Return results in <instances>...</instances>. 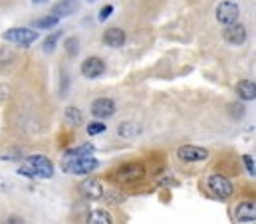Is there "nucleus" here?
Listing matches in <instances>:
<instances>
[{
	"label": "nucleus",
	"mask_w": 256,
	"mask_h": 224,
	"mask_svg": "<svg viewBox=\"0 0 256 224\" xmlns=\"http://www.w3.org/2000/svg\"><path fill=\"white\" fill-rule=\"evenodd\" d=\"M38 36L40 34L36 30H32V28H10V30L4 32V40L6 42L16 44V46H22V48L34 44L38 40Z\"/></svg>",
	"instance_id": "1"
},
{
	"label": "nucleus",
	"mask_w": 256,
	"mask_h": 224,
	"mask_svg": "<svg viewBox=\"0 0 256 224\" xmlns=\"http://www.w3.org/2000/svg\"><path fill=\"white\" fill-rule=\"evenodd\" d=\"M206 186H208V190H210L216 198H220V200L230 198L232 192H234L232 182H230L224 174H210L208 180H206Z\"/></svg>",
	"instance_id": "2"
},
{
	"label": "nucleus",
	"mask_w": 256,
	"mask_h": 224,
	"mask_svg": "<svg viewBox=\"0 0 256 224\" xmlns=\"http://www.w3.org/2000/svg\"><path fill=\"white\" fill-rule=\"evenodd\" d=\"M100 165L98 159H94L92 155L80 157V159H72V161H62V170L72 172V174H90L92 170H96Z\"/></svg>",
	"instance_id": "3"
},
{
	"label": "nucleus",
	"mask_w": 256,
	"mask_h": 224,
	"mask_svg": "<svg viewBox=\"0 0 256 224\" xmlns=\"http://www.w3.org/2000/svg\"><path fill=\"white\" fill-rule=\"evenodd\" d=\"M238 14H240V8H238V4L232 2V0H222V2H218V4H216V10H214V16H216V20H218L222 26L236 22V20H238Z\"/></svg>",
	"instance_id": "4"
},
{
	"label": "nucleus",
	"mask_w": 256,
	"mask_h": 224,
	"mask_svg": "<svg viewBox=\"0 0 256 224\" xmlns=\"http://www.w3.org/2000/svg\"><path fill=\"white\" fill-rule=\"evenodd\" d=\"M26 163L36 170L38 178H52L54 176V165L44 155H30V157H26Z\"/></svg>",
	"instance_id": "5"
},
{
	"label": "nucleus",
	"mask_w": 256,
	"mask_h": 224,
	"mask_svg": "<svg viewBox=\"0 0 256 224\" xmlns=\"http://www.w3.org/2000/svg\"><path fill=\"white\" fill-rule=\"evenodd\" d=\"M222 38L230 46H242L246 42V28L242 24H238V22L226 24L224 30H222Z\"/></svg>",
	"instance_id": "6"
},
{
	"label": "nucleus",
	"mask_w": 256,
	"mask_h": 224,
	"mask_svg": "<svg viewBox=\"0 0 256 224\" xmlns=\"http://www.w3.org/2000/svg\"><path fill=\"white\" fill-rule=\"evenodd\" d=\"M145 176V167L141 163H128L116 170V178L120 182H135Z\"/></svg>",
	"instance_id": "7"
},
{
	"label": "nucleus",
	"mask_w": 256,
	"mask_h": 224,
	"mask_svg": "<svg viewBox=\"0 0 256 224\" xmlns=\"http://www.w3.org/2000/svg\"><path fill=\"white\" fill-rule=\"evenodd\" d=\"M177 157L185 163H200L208 159V151L202 147H194V145H183L177 151Z\"/></svg>",
	"instance_id": "8"
},
{
	"label": "nucleus",
	"mask_w": 256,
	"mask_h": 224,
	"mask_svg": "<svg viewBox=\"0 0 256 224\" xmlns=\"http://www.w3.org/2000/svg\"><path fill=\"white\" fill-rule=\"evenodd\" d=\"M106 74V64L102 58H88L82 64V76L88 80H98Z\"/></svg>",
	"instance_id": "9"
},
{
	"label": "nucleus",
	"mask_w": 256,
	"mask_h": 224,
	"mask_svg": "<svg viewBox=\"0 0 256 224\" xmlns=\"http://www.w3.org/2000/svg\"><path fill=\"white\" fill-rule=\"evenodd\" d=\"M80 192H82L86 198H90V200H100V198L106 194L104 184H102L100 178H88V180H84L82 186H80Z\"/></svg>",
	"instance_id": "10"
},
{
	"label": "nucleus",
	"mask_w": 256,
	"mask_h": 224,
	"mask_svg": "<svg viewBox=\"0 0 256 224\" xmlns=\"http://www.w3.org/2000/svg\"><path fill=\"white\" fill-rule=\"evenodd\" d=\"M116 102L114 100H110V98H100V100H96L94 104H92V115L94 117H98V119H108V117H112L114 113H116Z\"/></svg>",
	"instance_id": "11"
},
{
	"label": "nucleus",
	"mask_w": 256,
	"mask_h": 224,
	"mask_svg": "<svg viewBox=\"0 0 256 224\" xmlns=\"http://www.w3.org/2000/svg\"><path fill=\"white\" fill-rule=\"evenodd\" d=\"M234 220L242 224L256 222V206L254 202H240L234 208Z\"/></svg>",
	"instance_id": "12"
},
{
	"label": "nucleus",
	"mask_w": 256,
	"mask_h": 224,
	"mask_svg": "<svg viewBox=\"0 0 256 224\" xmlns=\"http://www.w3.org/2000/svg\"><path fill=\"white\" fill-rule=\"evenodd\" d=\"M126 40H128L126 30H122V28H118V26L108 28V30L104 32V44L110 46V48H122V46L126 44Z\"/></svg>",
	"instance_id": "13"
},
{
	"label": "nucleus",
	"mask_w": 256,
	"mask_h": 224,
	"mask_svg": "<svg viewBox=\"0 0 256 224\" xmlns=\"http://www.w3.org/2000/svg\"><path fill=\"white\" fill-rule=\"evenodd\" d=\"M236 96L244 102H254L256 100V84L250 80H240L236 84Z\"/></svg>",
	"instance_id": "14"
},
{
	"label": "nucleus",
	"mask_w": 256,
	"mask_h": 224,
	"mask_svg": "<svg viewBox=\"0 0 256 224\" xmlns=\"http://www.w3.org/2000/svg\"><path fill=\"white\" fill-rule=\"evenodd\" d=\"M78 8H80V0H60V2L52 8V14L58 16V18H64V16L74 14Z\"/></svg>",
	"instance_id": "15"
},
{
	"label": "nucleus",
	"mask_w": 256,
	"mask_h": 224,
	"mask_svg": "<svg viewBox=\"0 0 256 224\" xmlns=\"http://www.w3.org/2000/svg\"><path fill=\"white\" fill-rule=\"evenodd\" d=\"M86 155H94V145H92V143H86V145H80V147L68 149V151L64 153V159H62V161L80 159V157H86Z\"/></svg>",
	"instance_id": "16"
},
{
	"label": "nucleus",
	"mask_w": 256,
	"mask_h": 224,
	"mask_svg": "<svg viewBox=\"0 0 256 224\" xmlns=\"http://www.w3.org/2000/svg\"><path fill=\"white\" fill-rule=\"evenodd\" d=\"M64 117H66V123L72 125V127H82L84 125V113L80 112L78 108H74V106L66 108Z\"/></svg>",
	"instance_id": "17"
},
{
	"label": "nucleus",
	"mask_w": 256,
	"mask_h": 224,
	"mask_svg": "<svg viewBox=\"0 0 256 224\" xmlns=\"http://www.w3.org/2000/svg\"><path fill=\"white\" fill-rule=\"evenodd\" d=\"M139 131H141V127H139L137 123H133V121H124V123H120V127H118V135L124 137V139H131V137L139 135Z\"/></svg>",
	"instance_id": "18"
},
{
	"label": "nucleus",
	"mask_w": 256,
	"mask_h": 224,
	"mask_svg": "<svg viewBox=\"0 0 256 224\" xmlns=\"http://www.w3.org/2000/svg\"><path fill=\"white\" fill-rule=\"evenodd\" d=\"M88 222L90 224H112L114 222V218H112V214H110L108 210L98 208V210H92V212L88 214Z\"/></svg>",
	"instance_id": "19"
},
{
	"label": "nucleus",
	"mask_w": 256,
	"mask_h": 224,
	"mask_svg": "<svg viewBox=\"0 0 256 224\" xmlns=\"http://www.w3.org/2000/svg\"><path fill=\"white\" fill-rule=\"evenodd\" d=\"M58 22H60V18H58V16H54V14H50V16H46V18H40V20H36L32 26H34V28H42V30H48V28H54V26H58Z\"/></svg>",
	"instance_id": "20"
},
{
	"label": "nucleus",
	"mask_w": 256,
	"mask_h": 224,
	"mask_svg": "<svg viewBox=\"0 0 256 224\" xmlns=\"http://www.w3.org/2000/svg\"><path fill=\"white\" fill-rule=\"evenodd\" d=\"M64 50H66V54H68L70 58H76V56H78V52H80V40H78L76 36L66 38Z\"/></svg>",
	"instance_id": "21"
},
{
	"label": "nucleus",
	"mask_w": 256,
	"mask_h": 224,
	"mask_svg": "<svg viewBox=\"0 0 256 224\" xmlns=\"http://www.w3.org/2000/svg\"><path fill=\"white\" fill-rule=\"evenodd\" d=\"M60 38H62V32H54V34H50V36L44 40V52L52 54V52L56 50V44H58Z\"/></svg>",
	"instance_id": "22"
},
{
	"label": "nucleus",
	"mask_w": 256,
	"mask_h": 224,
	"mask_svg": "<svg viewBox=\"0 0 256 224\" xmlns=\"http://www.w3.org/2000/svg\"><path fill=\"white\" fill-rule=\"evenodd\" d=\"M106 123H102V121H92L88 127H86V131H88V135H92V137H96V135H102V133H106Z\"/></svg>",
	"instance_id": "23"
},
{
	"label": "nucleus",
	"mask_w": 256,
	"mask_h": 224,
	"mask_svg": "<svg viewBox=\"0 0 256 224\" xmlns=\"http://www.w3.org/2000/svg\"><path fill=\"white\" fill-rule=\"evenodd\" d=\"M14 64V54L8 48H0V66H10Z\"/></svg>",
	"instance_id": "24"
},
{
	"label": "nucleus",
	"mask_w": 256,
	"mask_h": 224,
	"mask_svg": "<svg viewBox=\"0 0 256 224\" xmlns=\"http://www.w3.org/2000/svg\"><path fill=\"white\" fill-rule=\"evenodd\" d=\"M242 163H244V167H246V172H248L250 176H254L256 174L254 157H250V155H242Z\"/></svg>",
	"instance_id": "25"
},
{
	"label": "nucleus",
	"mask_w": 256,
	"mask_h": 224,
	"mask_svg": "<svg viewBox=\"0 0 256 224\" xmlns=\"http://www.w3.org/2000/svg\"><path fill=\"white\" fill-rule=\"evenodd\" d=\"M18 174H22V176H26V178H38L36 170L30 167L28 163H26V165H22V167H18Z\"/></svg>",
	"instance_id": "26"
},
{
	"label": "nucleus",
	"mask_w": 256,
	"mask_h": 224,
	"mask_svg": "<svg viewBox=\"0 0 256 224\" xmlns=\"http://www.w3.org/2000/svg\"><path fill=\"white\" fill-rule=\"evenodd\" d=\"M114 14V6L112 4H106L102 10H100V14H98V18H100V22H106L110 16Z\"/></svg>",
	"instance_id": "27"
},
{
	"label": "nucleus",
	"mask_w": 256,
	"mask_h": 224,
	"mask_svg": "<svg viewBox=\"0 0 256 224\" xmlns=\"http://www.w3.org/2000/svg\"><path fill=\"white\" fill-rule=\"evenodd\" d=\"M34 4H42V2H46V0H32Z\"/></svg>",
	"instance_id": "28"
},
{
	"label": "nucleus",
	"mask_w": 256,
	"mask_h": 224,
	"mask_svg": "<svg viewBox=\"0 0 256 224\" xmlns=\"http://www.w3.org/2000/svg\"><path fill=\"white\" fill-rule=\"evenodd\" d=\"M88 2H96V0H88Z\"/></svg>",
	"instance_id": "29"
}]
</instances>
